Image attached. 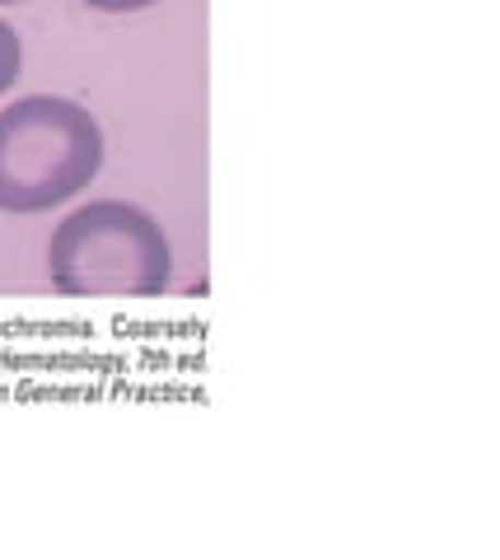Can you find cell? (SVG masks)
<instances>
[{"label":"cell","mask_w":500,"mask_h":560,"mask_svg":"<svg viewBox=\"0 0 500 560\" xmlns=\"http://www.w3.org/2000/svg\"><path fill=\"white\" fill-rule=\"evenodd\" d=\"M51 285L71 300H150L174 276L164 230L141 206L90 201L57 224L47 243Z\"/></svg>","instance_id":"6da1fadb"},{"label":"cell","mask_w":500,"mask_h":560,"mask_svg":"<svg viewBox=\"0 0 500 560\" xmlns=\"http://www.w3.org/2000/svg\"><path fill=\"white\" fill-rule=\"evenodd\" d=\"M0 5H20V0H0Z\"/></svg>","instance_id":"5b68a950"},{"label":"cell","mask_w":500,"mask_h":560,"mask_svg":"<svg viewBox=\"0 0 500 560\" xmlns=\"http://www.w3.org/2000/svg\"><path fill=\"white\" fill-rule=\"evenodd\" d=\"M84 5L108 10V14H127V10H146V5H154V0H84Z\"/></svg>","instance_id":"277c9868"},{"label":"cell","mask_w":500,"mask_h":560,"mask_svg":"<svg viewBox=\"0 0 500 560\" xmlns=\"http://www.w3.org/2000/svg\"><path fill=\"white\" fill-rule=\"evenodd\" d=\"M20 61H24L20 33H14L5 20H0V94L14 90V80H20Z\"/></svg>","instance_id":"3957f363"},{"label":"cell","mask_w":500,"mask_h":560,"mask_svg":"<svg viewBox=\"0 0 500 560\" xmlns=\"http://www.w3.org/2000/svg\"><path fill=\"white\" fill-rule=\"evenodd\" d=\"M98 168L103 131L90 108L33 94L0 113V210H51L90 187Z\"/></svg>","instance_id":"7a4b0ae2"}]
</instances>
